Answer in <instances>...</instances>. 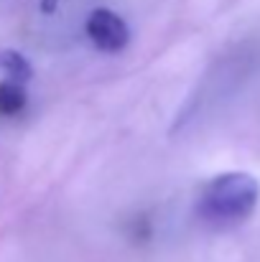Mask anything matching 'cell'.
Returning <instances> with one entry per match:
<instances>
[{"instance_id": "obj_1", "label": "cell", "mask_w": 260, "mask_h": 262, "mask_svg": "<svg viewBox=\"0 0 260 262\" xmlns=\"http://www.w3.org/2000/svg\"><path fill=\"white\" fill-rule=\"evenodd\" d=\"M260 201V183L255 176L243 171L214 176L204 183L196 199V216L217 229L237 227L253 216Z\"/></svg>"}, {"instance_id": "obj_2", "label": "cell", "mask_w": 260, "mask_h": 262, "mask_svg": "<svg viewBox=\"0 0 260 262\" xmlns=\"http://www.w3.org/2000/svg\"><path fill=\"white\" fill-rule=\"evenodd\" d=\"M85 31H87V36H89V41L99 51H107V54L123 51L128 46V41H130L128 23L117 13H112L107 8H97V10L89 13V18H87V23H85Z\"/></svg>"}, {"instance_id": "obj_3", "label": "cell", "mask_w": 260, "mask_h": 262, "mask_svg": "<svg viewBox=\"0 0 260 262\" xmlns=\"http://www.w3.org/2000/svg\"><path fill=\"white\" fill-rule=\"evenodd\" d=\"M0 69H3L13 82H28V79L33 77V69H31L28 59H26L23 54L13 51V49L0 51Z\"/></svg>"}, {"instance_id": "obj_4", "label": "cell", "mask_w": 260, "mask_h": 262, "mask_svg": "<svg viewBox=\"0 0 260 262\" xmlns=\"http://www.w3.org/2000/svg\"><path fill=\"white\" fill-rule=\"evenodd\" d=\"M26 102H28L26 89L21 87L18 82H3L0 84V115L10 117V115L23 112Z\"/></svg>"}, {"instance_id": "obj_5", "label": "cell", "mask_w": 260, "mask_h": 262, "mask_svg": "<svg viewBox=\"0 0 260 262\" xmlns=\"http://www.w3.org/2000/svg\"><path fill=\"white\" fill-rule=\"evenodd\" d=\"M51 8H54V0H46L44 3V10H51Z\"/></svg>"}]
</instances>
